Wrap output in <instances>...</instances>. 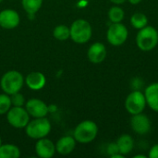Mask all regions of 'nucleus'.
Masks as SVG:
<instances>
[{"mask_svg":"<svg viewBox=\"0 0 158 158\" xmlns=\"http://www.w3.org/2000/svg\"><path fill=\"white\" fill-rule=\"evenodd\" d=\"M136 44L140 50L149 52L158 44L157 30L152 26H145L141 29L136 36Z\"/></svg>","mask_w":158,"mask_h":158,"instance_id":"obj_1","label":"nucleus"},{"mask_svg":"<svg viewBox=\"0 0 158 158\" xmlns=\"http://www.w3.org/2000/svg\"><path fill=\"white\" fill-rule=\"evenodd\" d=\"M24 83L23 76L20 72L17 70H9L6 72L0 81L1 88L3 92L8 95L19 93L22 88Z\"/></svg>","mask_w":158,"mask_h":158,"instance_id":"obj_2","label":"nucleus"},{"mask_svg":"<svg viewBox=\"0 0 158 158\" xmlns=\"http://www.w3.org/2000/svg\"><path fill=\"white\" fill-rule=\"evenodd\" d=\"M98 133V127L93 120H83L74 130V139L80 143H89L93 142Z\"/></svg>","mask_w":158,"mask_h":158,"instance_id":"obj_3","label":"nucleus"},{"mask_svg":"<svg viewBox=\"0 0 158 158\" xmlns=\"http://www.w3.org/2000/svg\"><path fill=\"white\" fill-rule=\"evenodd\" d=\"M27 136L31 139L39 140L47 136L51 131V123L45 118H35V119L29 121L25 127Z\"/></svg>","mask_w":158,"mask_h":158,"instance_id":"obj_4","label":"nucleus"},{"mask_svg":"<svg viewBox=\"0 0 158 158\" xmlns=\"http://www.w3.org/2000/svg\"><path fill=\"white\" fill-rule=\"evenodd\" d=\"M70 38L73 42L77 44H85L90 41L93 29L91 24L85 19H77L75 20L70 28Z\"/></svg>","mask_w":158,"mask_h":158,"instance_id":"obj_5","label":"nucleus"},{"mask_svg":"<svg viewBox=\"0 0 158 158\" xmlns=\"http://www.w3.org/2000/svg\"><path fill=\"white\" fill-rule=\"evenodd\" d=\"M146 100L144 94L140 90H135L131 92L126 98L125 107L128 113L131 116L143 113L146 106Z\"/></svg>","mask_w":158,"mask_h":158,"instance_id":"obj_6","label":"nucleus"},{"mask_svg":"<svg viewBox=\"0 0 158 158\" xmlns=\"http://www.w3.org/2000/svg\"><path fill=\"white\" fill-rule=\"evenodd\" d=\"M129 31L125 25L121 22L118 23H112L107 30L106 38L110 44L114 46L122 45L128 39Z\"/></svg>","mask_w":158,"mask_h":158,"instance_id":"obj_7","label":"nucleus"},{"mask_svg":"<svg viewBox=\"0 0 158 158\" xmlns=\"http://www.w3.org/2000/svg\"><path fill=\"white\" fill-rule=\"evenodd\" d=\"M6 119L12 127L22 129L29 123L30 114L22 106H13L7 111Z\"/></svg>","mask_w":158,"mask_h":158,"instance_id":"obj_8","label":"nucleus"},{"mask_svg":"<svg viewBox=\"0 0 158 158\" xmlns=\"http://www.w3.org/2000/svg\"><path fill=\"white\" fill-rule=\"evenodd\" d=\"M131 126L135 133L144 135L147 134L151 130V121L146 115L140 113L132 116L131 119Z\"/></svg>","mask_w":158,"mask_h":158,"instance_id":"obj_9","label":"nucleus"},{"mask_svg":"<svg viewBox=\"0 0 158 158\" xmlns=\"http://www.w3.org/2000/svg\"><path fill=\"white\" fill-rule=\"evenodd\" d=\"M25 108L30 114V116L33 118H44L49 112L48 106L42 100L37 98H31L27 101L25 105Z\"/></svg>","mask_w":158,"mask_h":158,"instance_id":"obj_10","label":"nucleus"},{"mask_svg":"<svg viewBox=\"0 0 158 158\" xmlns=\"http://www.w3.org/2000/svg\"><path fill=\"white\" fill-rule=\"evenodd\" d=\"M19 16L13 9H4L0 12V27L7 30L14 29L19 24Z\"/></svg>","mask_w":158,"mask_h":158,"instance_id":"obj_11","label":"nucleus"},{"mask_svg":"<svg viewBox=\"0 0 158 158\" xmlns=\"http://www.w3.org/2000/svg\"><path fill=\"white\" fill-rule=\"evenodd\" d=\"M35 152L41 158H51L56 153V144L49 139H39L35 144Z\"/></svg>","mask_w":158,"mask_h":158,"instance_id":"obj_12","label":"nucleus"},{"mask_svg":"<svg viewBox=\"0 0 158 158\" xmlns=\"http://www.w3.org/2000/svg\"><path fill=\"white\" fill-rule=\"evenodd\" d=\"M106 48L102 43H94L93 44L87 52L88 59L94 64L102 63L106 57Z\"/></svg>","mask_w":158,"mask_h":158,"instance_id":"obj_13","label":"nucleus"},{"mask_svg":"<svg viewBox=\"0 0 158 158\" xmlns=\"http://www.w3.org/2000/svg\"><path fill=\"white\" fill-rule=\"evenodd\" d=\"M76 147V140L72 136H64L56 143V152L62 156L69 155Z\"/></svg>","mask_w":158,"mask_h":158,"instance_id":"obj_14","label":"nucleus"},{"mask_svg":"<svg viewBox=\"0 0 158 158\" xmlns=\"http://www.w3.org/2000/svg\"><path fill=\"white\" fill-rule=\"evenodd\" d=\"M25 82L30 89L37 91V90H41L44 87L46 79L42 72L33 71L27 75V77L25 79Z\"/></svg>","mask_w":158,"mask_h":158,"instance_id":"obj_15","label":"nucleus"},{"mask_svg":"<svg viewBox=\"0 0 158 158\" xmlns=\"http://www.w3.org/2000/svg\"><path fill=\"white\" fill-rule=\"evenodd\" d=\"M144 96L148 106L158 112V82H154L145 88Z\"/></svg>","mask_w":158,"mask_h":158,"instance_id":"obj_16","label":"nucleus"},{"mask_svg":"<svg viewBox=\"0 0 158 158\" xmlns=\"http://www.w3.org/2000/svg\"><path fill=\"white\" fill-rule=\"evenodd\" d=\"M117 145L118 147V151L124 156L132 152L134 148V141L131 136L129 134H122L117 140Z\"/></svg>","mask_w":158,"mask_h":158,"instance_id":"obj_17","label":"nucleus"},{"mask_svg":"<svg viewBox=\"0 0 158 158\" xmlns=\"http://www.w3.org/2000/svg\"><path fill=\"white\" fill-rule=\"evenodd\" d=\"M20 156L19 149L10 143L0 145V158H19Z\"/></svg>","mask_w":158,"mask_h":158,"instance_id":"obj_18","label":"nucleus"},{"mask_svg":"<svg viewBox=\"0 0 158 158\" xmlns=\"http://www.w3.org/2000/svg\"><path fill=\"white\" fill-rule=\"evenodd\" d=\"M131 23L133 28L137 30H141L147 26L148 24V19L145 14L141 13V12H136L134 13L131 18Z\"/></svg>","mask_w":158,"mask_h":158,"instance_id":"obj_19","label":"nucleus"},{"mask_svg":"<svg viewBox=\"0 0 158 158\" xmlns=\"http://www.w3.org/2000/svg\"><path fill=\"white\" fill-rule=\"evenodd\" d=\"M124 17H125L124 10L118 6H114L108 10V18L112 23L121 22L124 19Z\"/></svg>","mask_w":158,"mask_h":158,"instance_id":"obj_20","label":"nucleus"},{"mask_svg":"<svg viewBox=\"0 0 158 158\" xmlns=\"http://www.w3.org/2000/svg\"><path fill=\"white\" fill-rule=\"evenodd\" d=\"M24 10L28 14H35L42 6L43 0H22L21 2Z\"/></svg>","mask_w":158,"mask_h":158,"instance_id":"obj_21","label":"nucleus"},{"mask_svg":"<svg viewBox=\"0 0 158 158\" xmlns=\"http://www.w3.org/2000/svg\"><path fill=\"white\" fill-rule=\"evenodd\" d=\"M54 37L58 41H66L70 37V30L66 25H58L54 29Z\"/></svg>","mask_w":158,"mask_h":158,"instance_id":"obj_22","label":"nucleus"},{"mask_svg":"<svg viewBox=\"0 0 158 158\" xmlns=\"http://www.w3.org/2000/svg\"><path fill=\"white\" fill-rule=\"evenodd\" d=\"M11 99L8 94H0V115L6 114L7 111L11 108Z\"/></svg>","mask_w":158,"mask_h":158,"instance_id":"obj_23","label":"nucleus"},{"mask_svg":"<svg viewBox=\"0 0 158 158\" xmlns=\"http://www.w3.org/2000/svg\"><path fill=\"white\" fill-rule=\"evenodd\" d=\"M10 99H11V104L13 106H22L25 103L24 96L19 93H16L14 94H11Z\"/></svg>","mask_w":158,"mask_h":158,"instance_id":"obj_24","label":"nucleus"},{"mask_svg":"<svg viewBox=\"0 0 158 158\" xmlns=\"http://www.w3.org/2000/svg\"><path fill=\"white\" fill-rule=\"evenodd\" d=\"M106 151H107V154L110 156V157H111L112 156H114V155L119 153L118 147V145H117V143H110L107 145Z\"/></svg>","mask_w":158,"mask_h":158,"instance_id":"obj_25","label":"nucleus"},{"mask_svg":"<svg viewBox=\"0 0 158 158\" xmlns=\"http://www.w3.org/2000/svg\"><path fill=\"white\" fill-rule=\"evenodd\" d=\"M148 157L158 158V144L154 145V146L150 149L149 154H148Z\"/></svg>","mask_w":158,"mask_h":158,"instance_id":"obj_26","label":"nucleus"},{"mask_svg":"<svg viewBox=\"0 0 158 158\" xmlns=\"http://www.w3.org/2000/svg\"><path fill=\"white\" fill-rule=\"evenodd\" d=\"M127 0H110V2H112L115 5H122L126 2Z\"/></svg>","mask_w":158,"mask_h":158,"instance_id":"obj_27","label":"nucleus"},{"mask_svg":"<svg viewBox=\"0 0 158 158\" xmlns=\"http://www.w3.org/2000/svg\"><path fill=\"white\" fill-rule=\"evenodd\" d=\"M131 5H138L139 3L142 2V0H128Z\"/></svg>","mask_w":158,"mask_h":158,"instance_id":"obj_28","label":"nucleus"},{"mask_svg":"<svg viewBox=\"0 0 158 158\" xmlns=\"http://www.w3.org/2000/svg\"><path fill=\"white\" fill-rule=\"evenodd\" d=\"M133 157L134 158H146L147 156H146L145 155H136V156H134Z\"/></svg>","mask_w":158,"mask_h":158,"instance_id":"obj_29","label":"nucleus"},{"mask_svg":"<svg viewBox=\"0 0 158 158\" xmlns=\"http://www.w3.org/2000/svg\"><path fill=\"white\" fill-rule=\"evenodd\" d=\"M2 144V141H1V138H0V145Z\"/></svg>","mask_w":158,"mask_h":158,"instance_id":"obj_30","label":"nucleus"},{"mask_svg":"<svg viewBox=\"0 0 158 158\" xmlns=\"http://www.w3.org/2000/svg\"><path fill=\"white\" fill-rule=\"evenodd\" d=\"M2 1H3V0H0V2H2Z\"/></svg>","mask_w":158,"mask_h":158,"instance_id":"obj_31","label":"nucleus"}]
</instances>
